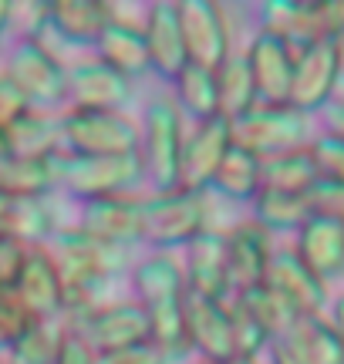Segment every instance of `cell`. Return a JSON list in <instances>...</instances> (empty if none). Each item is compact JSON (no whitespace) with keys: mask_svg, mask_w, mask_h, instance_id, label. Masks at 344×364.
<instances>
[{"mask_svg":"<svg viewBox=\"0 0 344 364\" xmlns=\"http://www.w3.org/2000/svg\"><path fill=\"white\" fill-rule=\"evenodd\" d=\"M51 162L54 179L65 182L85 203L122 196L146 179L142 152H129V156H61V152H54Z\"/></svg>","mask_w":344,"mask_h":364,"instance_id":"1","label":"cell"},{"mask_svg":"<svg viewBox=\"0 0 344 364\" xmlns=\"http://www.w3.org/2000/svg\"><path fill=\"white\" fill-rule=\"evenodd\" d=\"M233 125V145L247 149L260 162L311 145V122L291 105H257Z\"/></svg>","mask_w":344,"mask_h":364,"instance_id":"2","label":"cell"},{"mask_svg":"<svg viewBox=\"0 0 344 364\" xmlns=\"http://www.w3.org/2000/svg\"><path fill=\"white\" fill-rule=\"evenodd\" d=\"M344 75V41H314L294 51V78L287 105L301 115L324 112L334 102L338 81Z\"/></svg>","mask_w":344,"mask_h":364,"instance_id":"3","label":"cell"},{"mask_svg":"<svg viewBox=\"0 0 344 364\" xmlns=\"http://www.w3.org/2000/svg\"><path fill=\"white\" fill-rule=\"evenodd\" d=\"M142 240L156 247H176L189 243L199 233L210 230V209H206V193H156L142 203Z\"/></svg>","mask_w":344,"mask_h":364,"instance_id":"4","label":"cell"},{"mask_svg":"<svg viewBox=\"0 0 344 364\" xmlns=\"http://www.w3.org/2000/svg\"><path fill=\"white\" fill-rule=\"evenodd\" d=\"M58 125H61V142L68 145V156H129V152H139V129L122 112L71 108Z\"/></svg>","mask_w":344,"mask_h":364,"instance_id":"5","label":"cell"},{"mask_svg":"<svg viewBox=\"0 0 344 364\" xmlns=\"http://www.w3.org/2000/svg\"><path fill=\"white\" fill-rule=\"evenodd\" d=\"M51 260L61 273V284H105L108 277H115L129 267V250L112 247V243H98L92 236L78 233H54L51 243Z\"/></svg>","mask_w":344,"mask_h":364,"instance_id":"6","label":"cell"},{"mask_svg":"<svg viewBox=\"0 0 344 364\" xmlns=\"http://www.w3.org/2000/svg\"><path fill=\"white\" fill-rule=\"evenodd\" d=\"M183 112L172 98H159L146 108V176L159 193L179 189V152H183Z\"/></svg>","mask_w":344,"mask_h":364,"instance_id":"7","label":"cell"},{"mask_svg":"<svg viewBox=\"0 0 344 364\" xmlns=\"http://www.w3.org/2000/svg\"><path fill=\"white\" fill-rule=\"evenodd\" d=\"M230 149H233V125L223 115L196 122V129L183 139L179 152V189L206 193Z\"/></svg>","mask_w":344,"mask_h":364,"instance_id":"8","label":"cell"},{"mask_svg":"<svg viewBox=\"0 0 344 364\" xmlns=\"http://www.w3.org/2000/svg\"><path fill=\"white\" fill-rule=\"evenodd\" d=\"M176 11H179L186 61L216 71L230 58V27H226L223 7L206 0H186L176 4Z\"/></svg>","mask_w":344,"mask_h":364,"instance_id":"9","label":"cell"},{"mask_svg":"<svg viewBox=\"0 0 344 364\" xmlns=\"http://www.w3.org/2000/svg\"><path fill=\"white\" fill-rule=\"evenodd\" d=\"M274 364H344V348L324 314L297 317L284 334L270 341Z\"/></svg>","mask_w":344,"mask_h":364,"instance_id":"10","label":"cell"},{"mask_svg":"<svg viewBox=\"0 0 344 364\" xmlns=\"http://www.w3.org/2000/svg\"><path fill=\"white\" fill-rule=\"evenodd\" d=\"M264 287L274 290L297 317L324 314L328 300H331L328 297V284L307 270L304 263L297 260L294 250H274L270 267H267V277H264Z\"/></svg>","mask_w":344,"mask_h":364,"instance_id":"11","label":"cell"},{"mask_svg":"<svg viewBox=\"0 0 344 364\" xmlns=\"http://www.w3.org/2000/svg\"><path fill=\"white\" fill-rule=\"evenodd\" d=\"M7 78L17 85L31 105H54L68 95L65 65H58L48 51H41L34 41H21L7 58Z\"/></svg>","mask_w":344,"mask_h":364,"instance_id":"12","label":"cell"},{"mask_svg":"<svg viewBox=\"0 0 344 364\" xmlns=\"http://www.w3.org/2000/svg\"><path fill=\"white\" fill-rule=\"evenodd\" d=\"M183 317H186V338L189 348H196L210 364H226L237 358L233 348V324H230V307L226 300H206V297H183Z\"/></svg>","mask_w":344,"mask_h":364,"instance_id":"13","label":"cell"},{"mask_svg":"<svg viewBox=\"0 0 344 364\" xmlns=\"http://www.w3.org/2000/svg\"><path fill=\"white\" fill-rule=\"evenodd\" d=\"M247 68L253 75L257 102L260 105H287L294 78V48L277 34L260 31L247 48Z\"/></svg>","mask_w":344,"mask_h":364,"instance_id":"14","label":"cell"},{"mask_svg":"<svg viewBox=\"0 0 344 364\" xmlns=\"http://www.w3.org/2000/svg\"><path fill=\"white\" fill-rule=\"evenodd\" d=\"M65 75H68V95H71L75 108H85V112H122V105L132 102V78H125L115 68H108L102 58L78 61Z\"/></svg>","mask_w":344,"mask_h":364,"instance_id":"15","label":"cell"},{"mask_svg":"<svg viewBox=\"0 0 344 364\" xmlns=\"http://www.w3.org/2000/svg\"><path fill=\"white\" fill-rule=\"evenodd\" d=\"M11 294L34 321H51V317L61 314L65 284H61V273H58L48 250L27 247L24 267H21V277H17Z\"/></svg>","mask_w":344,"mask_h":364,"instance_id":"16","label":"cell"},{"mask_svg":"<svg viewBox=\"0 0 344 364\" xmlns=\"http://www.w3.org/2000/svg\"><path fill=\"white\" fill-rule=\"evenodd\" d=\"M142 203L125 199V196H108V199H88L78 216V233L92 236L98 243L112 247H132L142 240Z\"/></svg>","mask_w":344,"mask_h":364,"instance_id":"17","label":"cell"},{"mask_svg":"<svg viewBox=\"0 0 344 364\" xmlns=\"http://www.w3.org/2000/svg\"><path fill=\"white\" fill-rule=\"evenodd\" d=\"M226 240V273H230V290L243 294L253 287L264 284L274 247H270V233L264 226H257L253 220L233 226L230 233H223Z\"/></svg>","mask_w":344,"mask_h":364,"instance_id":"18","label":"cell"},{"mask_svg":"<svg viewBox=\"0 0 344 364\" xmlns=\"http://www.w3.org/2000/svg\"><path fill=\"white\" fill-rule=\"evenodd\" d=\"M186 294L206 300H226L230 273H226V240L220 230H206L186 243Z\"/></svg>","mask_w":344,"mask_h":364,"instance_id":"19","label":"cell"},{"mask_svg":"<svg viewBox=\"0 0 344 364\" xmlns=\"http://www.w3.org/2000/svg\"><path fill=\"white\" fill-rule=\"evenodd\" d=\"M85 341L95 348V354L122 351L135 344H149V311L142 304H108L98 314L85 321Z\"/></svg>","mask_w":344,"mask_h":364,"instance_id":"20","label":"cell"},{"mask_svg":"<svg viewBox=\"0 0 344 364\" xmlns=\"http://www.w3.org/2000/svg\"><path fill=\"white\" fill-rule=\"evenodd\" d=\"M294 253L324 284L344 277V223L328 220V216H311L297 230Z\"/></svg>","mask_w":344,"mask_h":364,"instance_id":"21","label":"cell"},{"mask_svg":"<svg viewBox=\"0 0 344 364\" xmlns=\"http://www.w3.org/2000/svg\"><path fill=\"white\" fill-rule=\"evenodd\" d=\"M142 38H146L149 68H156L166 78H176L189 61H186V44L183 31H179V11L176 4H152L146 11V24H142Z\"/></svg>","mask_w":344,"mask_h":364,"instance_id":"22","label":"cell"},{"mask_svg":"<svg viewBox=\"0 0 344 364\" xmlns=\"http://www.w3.org/2000/svg\"><path fill=\"white\" fill-rule=\"evenodd\" d=\"M112 24L108 4L98 0H54L51 4V27L68 44H98Z\"/></svg>","mask_w":344,"mask_h":364,"instance_id":"23","label":"cell"},{"mask_svg":"<svg viewBox=\"0 0 344 364\" xmlns=\"http://www.w3.org/2000/svg\"><path fill=\"white\" fill-rule=\"evenodd\" d=\"M318 179L321 172L314 156H311V145L297 149V152H284V156L267 159L264 169H260V189H270V193L307 196Z\"/></svg>","mask_w":344,"mask_h":364,"instance_id":"24","label":"cell"},{"mask_svg":"<svg viewBox=\"0 0 344 364\" xmlns=\"http://www.w3.org/2000/svg\"><path fill=\"white\" fill-rule=\"evenodd\" d=\"M132 280H135L139 297H142V307H156V304L183 300V294H186L183 267L172 260L169 253L146 257V260L132 270Z\"/></svg>","mask_w":344,"mask_h":364,"instance_id":"25","label":"cell"},{"mask_svg":"<svg viewBox=\"0 0 344 364\" xmlns=\"http://www.w3.org/2000/svg\"><path fill=\"white\" fill-rule=\"evenodd\" d=\"M58 142H61V125L38 112H27L11 129H4L7 156L17 159H51L58 152Z\"/></svg>","mask_w":344,"mask_h":364,"instance_id":"26","label":"cell"},{"mask_svg":"<svg viewBox=\"0 0 344 364\" xmlns=\"http://www.w3.org/2000/svg\"><path fill=\"white\" fill-rule=\"evenodd\" d=\"M95 48H98V58L108 68H115L119 75H125V78H135V75H146L149 71V51H146L142 27L108 24Z\"/></svg>","mask_w":344,"mask_h":364,"instance_id":"27","label":"cell"},{"mask_svg":"<svg viewBox=\"0 0 344 364\" xmlns=\"http://www.w3.org/2000/svg\"><path fill=\"white\" fill-rule=\"evenodd\" d=\"M54 162L51 159H0V193L11 199H44L54 189Z\"/></svg>","mask_w":344,"mask_h":364,"instance_id":"28","label":"cell"},{"mask_svg":"<svg viewBox=\"0 0 344 364\" xmlns=\"http://www.w3.org/2000/svg\"><path fill=\"white\" fill-rule=\"evenodd\" d=\"M260 169H264L260 159L250 156L247 149H237V145H233L223 156V162H220L210 189H216L220 196L233 199V203L257 199V196H260Z\"/></svg>","mask_w":344,"mask_h":364,"instance_id":"29","label":"cell"},{"mask_svg":"<svg viewBox=\"0 0 344 364\" xmlns=\"http://www.w3.org/2000/svg\"><path fill=\"white\" fill-rule=\"evenodd\" d=\"M216 95H220V115L226 122L243 118L250 108H257V88H253V75L247 68V58L230 54L223 65L216 68Z\"/></svg>","mask_w":344,"mask_h":364,"instance_id":"30","label":"cell"},{"mask_svg":"<svg viewBox=\"0 0 344 364\" xmlns=\"http://www.w3.org/2000/svg\"><path fill=\"white\" fill-rule=\"evenodd\" d=\"M307 220H311L307 196L260 189V196L253 199V223L264 226L267 233H297Z\"/></svg>","mask_w":344,"mask_h":364,"instance_id":"31","label":"cell"},{"mask_svg":"<svg viewBox=\"0 0 344 364\" xmlns=\"http://www.w3.org/2000/svg\"><path fill=\"white\" fill-rule=\"evenodd\" d=\"M176 98H179V112H189L196 122L220 115V95H216V71L199 65H186L176 75Z\"/></svg>","mask_w":344,"mask_h":364,"instance_id":"32","label":"cell"},{"mask_svg":"<svg viewBox=\"0 0 344 364\" xmlns=\"http://www.w3.org/2000/svg\"><path fill=\"white\" fill-rule=\"evenodd\" d=\"M186 297V294H183ZM149 311V344H156L159 354L169 358H183L189 351V338H186V317H183V300H169V304H156Z\"/></svg>","mask_w":344,"mask_h":364,"instance_id":"33","label":"cell"},{"mask_svg":"<svg viewBox=\"0 0 344 364\" xmlns=\"http://www.w3.org/2000/svg\"><path fill=\"white\" fill-rule=\"evenodd\" d=\"M233 300H240V307L264 327L267 334H270V341L277 338V334H284V331L297 321V314H294L274 290H267L264 284L253 287V290H243V294H233Z\"/></svg>","mask_w":344,"mask_h":364,"instance_id":"34","label":"cell"},{"mask_svg":"<svg viewBox=\"0 0 344 364\" xmlns=\"http://www.w3.org/2000/svg\"><path fill=\"white\" fill-rule=\"evenodd\" d=\"M65 338V331L51 321H34L27 327V334L11 348L14 364H54L58 344Z\"/></svg>","mask_w":344,"mask_h":364,"instance_id":"35","label":"cell"},{"mask_svg":"<svg viewBox=\"0 0 344 364\" xmlns=\"http://www.w3.org/2000/svg\"><path fill=\"white\" fill-rule=\"evenodd\" d=\"M226 307H230V324H233V348H237V358H243V361H257V354L270 344V334H267L264 327L257 324L243 307H240V300H226Z\"/></svg>","mask_w":344,"mask_h":364,"instance_id":"36","label":"cell"},{"mask_svg":"<svg viewBox=\"0 0 344 364\" xmlns=\"http://www.w3.org/2000/svg\"><path fill=\"white\" fill-rule=\"evenodd\" d=\"M31 324H34V317L17 304V297L11 290H0V348H14Z\"/></svg>","mask_w":344,"mask_h":364,"instance_id":"37","label":"cell"},{"mask_svg":"<svg viewBox=\"0 0 344 364\" xmlns=\"http://www.w3.org/2000/svg\"><path fill=\"white\" fill-rule=\"evenodd\" d=\"M311 156L318 162V172L321 179H331V182H341L344 186V139L338 135H318L311 142Z\"/></svg>","mask_w":344,"mask_h":364,"instance_id":"38","label":"cell"},{"mask_svg":"<svg viewBox=\"0 0 344 364\" xmlns=\"http://www.w3.org/2000/svg\"><path fill=\"white\" fill-rule=\"evenodd\" d=\"M311 216H328V220L344 223V186L331 179H318L314 189L307 193Z\"/></svg>","mask_w":344,"mask_h":364,"instance_id":"39","label":"cell"},{"mask_svg":"<svg viewBox=\"0 0 344 364\" xmlns=\"http://www.w3.org/2000/svg\"><path fill=\"white\" fill-rule=\"evenodd\" d=\"M27 112H31V102L17 91V85L7 75H0V132L11 129L14 122L21 115H27Z\"/></svg>","mask_w":344,"mask_h":364,"instance_id":"40","label":"cell"},{"mask_svg":"<svg viewBox=\"0 0 344 364\" xmlns=\"http://www.w3.org/2000/svg\"><path fill=\"white\" fill-rule=\"evenodd\" d=\"M24 257L27 247L0 236V290H14L17 277H21V267H24Z\"/></svg>","mask_w":344,"mask_h":364,"instance_id":"41","label":"cell"},{"mask_svg":"<svg viewBox=\"0 0 344 364\" xmlns=\"http://www.w3.org/2000/svg\"><path fill=\"white\" fill-rule=\"evenodd\" d=\"M95 364H166L156 344H135V348H122V351L95 354Z\"/></svg>","mask_w":344,"mask_h":364,"instance_id":"42","label":"cell"},{"mask_svg":"<svg viewBox=\"0 0 344 364\" xmlns=\"http://www.w3.org/2000/svg\"><path fill=\"white\" fill-rule=\"evenodd\" d=\"M54 364H95V348L85 341V334H71L65 331V338L58 344Z\"/></svg>","mask_w":344,"mask_h":364,"instance_id":"43","label":"cell"},{"mask_svg":"<svg viewBox=\"0 0 344 364\" xmlns=\"http://www.w3.org/2000/svg\"><path fill=\"white\" fill-rule=\"evenodd\" d=\"M324 122H328V135L344 139V108L341 105H328V108H324Z\"/></svg>","mask_w":344,"mask_h":364,"instance_id":"44","label":"cell"},{"mask_svg":"<svg viewBox=\"0 0 344 364\" xmlns=\"http://www.w3.org/2000/svg\"><path fill=\"white\" fill-rule=\"evenodd\" d=\"M331 327H334V334H338V341H341V348H344V294L338 300H334V307H331Z\"/></svg>","mask_w":344,"mask_h":364,"instance_id":"45","label":"cell"},{"mask_svg":"<svg viewBox=\"0 0 344 364\" xmlns=\"http://www.w3.org/2000/svg\"><path fill=\"white\" fill-rule=\"evenodd\" d=\"M11 17H14V4H7V0H0V34L11 27Z\"/></svg>","mask_w":344,"mask_h":364,"instance_id":"46","label":"cell"},{"mask_svg":"<svg viewBox=\"0 0 344 364\" xmlns=\"http://www.w3.org/2000/svg\"><path fill=\"white\" fill-rule=\"evenodd\" d=\"M331 105H341V108H344V75H341V81H338V91H334V102Z\"/></svg>","mask_w":344,"mask_h":364,"instance_id":"47","label":"cell"},{"mask_svg":"<svg viewBox=\"0 0 344 364\" xmlns=\"http://www.w3.org/2000/svg\"><path fill=\"white\" fill-rule=\"evenodd\" d=\"M226 364H257V361H243V358H233V361H226Z\"/></svg>","mask_w":344,"mask_h":364,"instance_id":"48","label":"cell"},{"mask_svg":"<svg viewBox=\"0 0 344 364\" xmlns=\"http://www.w3.org/2000/svg\"><path fill=\"white\" fill-rule=\"evenodd\" d=\"M206 364H210V361H206Z\"/></svg>","mask_w":344,"mask_h":364,"instance_id":"49","label":"cell"}]
</instances>
